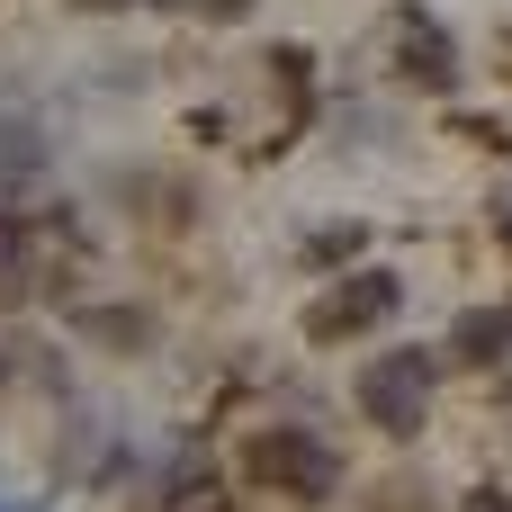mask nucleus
<instances>
[{
	"label": "nucleus",
	"mask_w": 512,
	"mask_h": 512,
	"mask_svg": "<svg viewBox=\"0 0 512 512\" xmlns=\"http://www.w3.org/2000/svg\"><path fill=\"white\" fill-rule=\"evenodd\" d=\"M243 477H252V486H270V495L324 504L342 468H333V450H324L315 432H297V423H270V432H252V450H243Z\"/></svg>",
	"instance_id": "1"
},
{
	"label": "nucleus",
	"mask_w": 512,
	"mask_h": 512,
	"mask_svg": "<svg viewBox=\"0 0 512 512\" xmlns=\"http://www.w3.org/2000/svg\"><path fill=\"white\" fill-rule=\"evenodd\" d=\"M360 414H369L378 432H423V414H432V360H423V351L369 360V369H360Z\"/></svg>",
	"instance_id": "2"
},
{
	"label": "nucleus",
	"mask_w": 512,
	"mask_h": 512,
	"mask_svg": "<svg viewBox=\"0 0 512 512\" xmlns=\"http://www.w3.org/2000/svg\"><path fill=\"white\" fill-rule=\"evenodd\" d=\"M396 297H405V288H396L387 270H351V279H333V288L306 306V333H315V342H351V333L387 324V315H396Z\"/></svg>",
	"instance_id": "3"
},
{
	"label": "nucleus",
	"mask_w": 512,
	"mask_h": 512,
	"mask_svg": "<svg viewBox=\"0 0 512 512\" xmlns=\"http://www.w3.org/2000/svg\"><path fill=\"white\" fill-rule=\"evenodd\" d=\"M396 45H405V72H414L423 90H450V81H459V63H450V36H441L423 9H396Z\"/></svg>",
	"instance_id": "4"
},
{
	"label": "nucleus",
	"mask_w": 512,
	"mask_h": 512,
	"mask_svg": "<svg viewBox=\"0 0 512 512\" xmlns=\"http://www.w3.org/2000/svg\"><path fill=\"white\" fill-rule=\"evenodd\" d=\"M450 351H459L468 369H495L512 351V306H468V315L450 324Z\"/></svg>",
	"instance_id": "5"
},
{
	"label": "nucleus",
	"mask_w": 512,
	"mask_h": 512,
	"mask_svg": "<svg viewBox=\"0 0 512 512\" xmlns=\"http://www.w3.org/2000/svg\"><path fill=\"white\" fill-rule=\"evenodd\" d=\"M27 279H36V225L0 216V306H18V297H27Z\"/></svg>",
	"instance_id": "6"
},
{
	"label": "nucleus",
	"mask_w": 512,
	"mask_h": 512,
	"mask_svg": "<svg viewBox=\"0 0 512 512\" xmlns=\"http://www.w3.org/2000/svg\"><path fill=\"white\" fill-rule=\"evenodd\" d=\"M36 162H45V144H36L27 126H9V117H0V198H9V189H27V180H36Z\"/></svg>",
	"instance_id": "7"
},
{
	"label": "nucleus",
	"mask_w": 512,
	"mask_h": 512,
	"mask_svg": "<svg viewBox=\"0 0 512 512\" xmlns=\"http://www.w3.org/2000/svg\"><path fill=\"white\" fill-rule=\"evenodd\" d=\"M468 512H512V504L495 495V486H477V495H468Z\"/></svg>",
	"instance_id": "8"
}]
</instances>
